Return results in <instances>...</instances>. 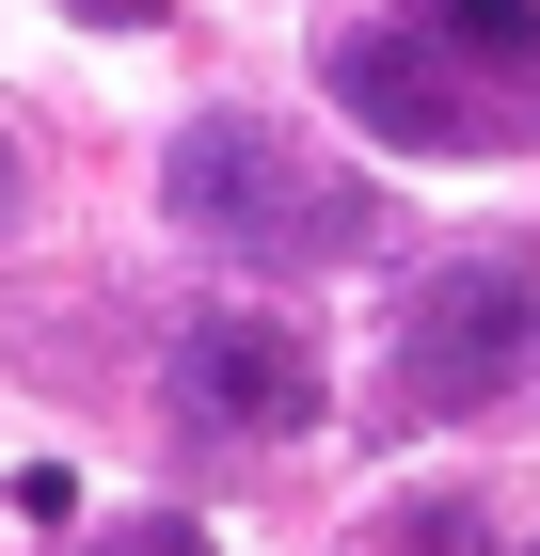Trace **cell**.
Segmentation results:
<instances>
[{
    "mask_svg": "<svg viewBox=\"0 0 540 556\" xmlns=\"http://www.w3.org/2000/svg\"><path fill=\"white\" fill-rule=\"evenodd\" d=\"M334 112L398 160H508L540 143V0H398L334 33Z\"/></svg>",
    "mask_w": 540,
    "mask_h": 556,
    "instance_id": "obj_1",
    "label": "cell"
},
{
    "mask_svg": "<svg viewBox=\"0 0 540 556\" xmlns=\"http://www.w3.org/2000/svg\"><path fill=\"white\" fill-rule=\"evenodd\" d=\"M160 207L223 270H334V255L381 239V191L350 160H318L302 128H271V112H191L160 143Z\"/></svg>",
    "mask_w": 540,
    "mask_h": 556,
    "instance_id": "obj_2",
    "label": "cell"
},
{
    "mask_svg": "<svg viewBox=\"0 0 540 556\" xmlns=\"http://www.w3.org/2000/svg\"><path fill=\"white\" fill-rule=\"evenodd\" d=\"M540 382V255L525 239H461L429 255L414 318H398V414L445 429V414H493V397Z\"/></svg>",
    "mask_w": 540,
    "mask_h": 556,
    "instance_id": "obj_3",
    "label": "cell"
},
{
    "mask_svg": "<svg viewBox=\"0 0 540 556\" xmlns=\"http://www.w3.org/2000/svg\"><path fill=\"white\" fill-rule=\"evenodd\" d=\"M318 334L302 318H254V302H223V318H191L175 334V414L208 429V445H302L318 429Z\"/></svg>",
    "mask_w": 540,
    "mask_h": 556,
    "instance_id": "obj_4",
    "label": "cell"
},
{
    "mask_svg": "<svg viewBox=\"0 0 540 556\" xmlns=\"http://www.w3.org/2000/svg\"><path fill=\"white\" fill-rule=\"evenodd\" d=\"M80 556H223V541H208V525H175V509H143V525H96Z\"/></svg>",
    "mask_w": 540,
    "mask_h": 556,
    "instance_id": "obj_5",
    "label": "cell"
},
{
    "mask_svg": "<svg viewBox=\"0 0 540 556\" xmlns=\"http://www.w3.org/2000/svg\"><path fill=\"white\" fill-rule=\"evenodd\" d=\"M80 16H96V33H143V16H160V0H80Z\"/></svg>",
    "mask_w": 540,
    "mask_h": 556,
    "instance_id": "obj_6",
    "label": "cell"
},
{
    "mask_svg": "<svg viewBox=\"0 0 540 556\" xmlns=\"http://www.w3.org/2000/svg\"><path fill=\"white\" fill-rule=\"evenodd\" d=\"M0 223H16V143H0Z\"/></svg>",
    "mask_w": 540,
    "mask_h": 556,
    "instance_id": "obj_7",
    "label": "cell"
}]
</instances>
